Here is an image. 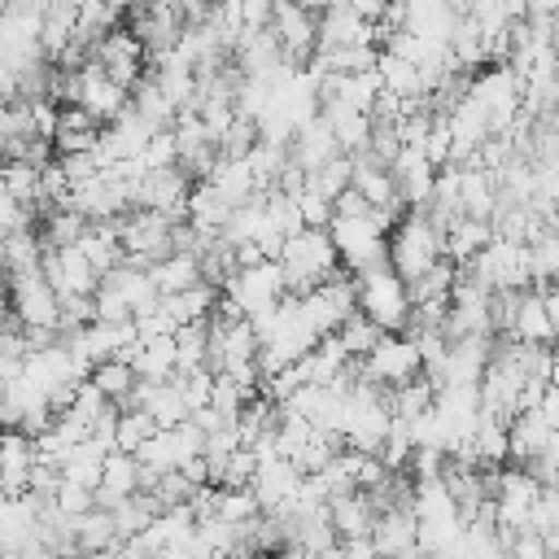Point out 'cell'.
Segmentation results:
<instances>
[{
    "mask_svg": "<svg viewBox=\"0 0 559 559\" xmlns=\"http://www.w3.org/2000/svg\"><path fill=\"white\" fill-rule=\"evenodd\" d=\"M153 515H162V511H157V502L148 493H131V498H122V502L109 507V520H114L118 542H135L153 524Z\"/></svg>",
    "mask_w": 559,
    "mask_h": 559,
    "instance_id": "cell-36",
    "label": "cell"
},
{
    "mask_svg": "<svg viewBox=\"0 0 559 559\" xmlns=\"http://www.w3.org/2000/svg\"><path fill=\"white\" fill-rule=\"evenodd\" d=\"M135 380L144 384H166L175 380V336L170 341H135V349L127 354Z\"/></svg>",
    "mask_w": 559,
    "mask_h": 559,
    "instance_id": "cell-29",
    "label": "cell"
},
{
    "mask_svg": "<svg viewBox=\"0 0 559 559\" xmlns=\"http://www.w3.org/2000/svg\"><path fill=\"white\" fill-rule=\"evenodd\" d=\"M349 44H371L376 48V26H367L354 13V4L314 9V48L328 52V48H349Z\"/></svg>",
    "mask_w": 559,
    "mask_h": 559,
    "instance_id": "cell-13",
    "label": "cell"
},
{
    "mask_svg": "<svg viewBox=\"0 0 559 559\" xmlns=\"http://www.w3.org/2000/svg\"><path fill=\"white\" fill-rule=\"evenodd\" d=\"M507 341H515V345H542V349H550V341H555V323H550V314H546V306H542L537 288L520 293V301H515V319H511V332H507Z\"/></svg>",
    "mask_w": 559,
    "mask_h": 559,
    "instance_id": "cell-24",
    "label": "cell"
},
{
    "mask_svg": "<svg viewBox=\"0 0 559 559\" xmlns=\"http://www.w3.org/2000/svg\"><path fill=\"white\" fill-rule=\"evenodd\" d=\"M555 271H559V236L555 231H542L528 245V280H533V288H550Z\"/></svg>",
    "mask_w": 559,
    "mask_h": 559,
    "instance_id": "cell-42",
    "label": "cell"
},
{
    "mask_svg": "<svg viewBox=\"0 0 559 559\" xmlns=\"http://www.w3.org/2000/svg\"><path fill=\"white\" fill-rule=\"evenodd\" d=\"M271 35L288 66H306L314 52V9L310 4H271Z\"/></svg>",
    "mask_w": 559,
    "mask_h": 559,
    "instance_id": "cell-10",
    "label": "cell"
},
{
    "mask_svg": "<svg viewBox=\"0 0 559 559\" xmlns=\"http://www.w3.org/2000/svg\"><path fill=\"white\" fill-rule=\"evenodd\" d=\"M227 218H231V210H227L205 183H192V192H188V201H183V223H188L197 236H223Z\"/></svg>",
    "mask_w": 559,
    "mask_h": 559,
    "instance_id": "cell-30",
    "label": "cell"
},
{
    "mask_svg": "<svg viewBox=\"0 0 559 559\" xmlns=\"http://www.w3.org/2000/svg\"><path fill=\"white\" fill-rule=\"evenodd\" d=\"M489 358H493V336H459V341H450L432 389H441V384H476L480 371L489 367Z\"/></svg>",
    "mask_w": 559,
    "mask_h": 559,
    "instance_id": "cell-14",
    "label": "cell"
},
{
    "mask_svg": "<svg viewBox=\"0 0 559 559\" xmlns=\"http://www.w3.org/2000/svg\"><path fill=\"white\" fill-rule=\"evenodd\" d=\"M92 61H96V66H100V74H105L109 83H118L122 92H131V87L144 79V70H148L140 39H135V35H131V26H122V22H118L109 35H100V39H96Z\"/></svg>",
    "mask_w": 559,
    "mask_h": 559,
    "instance_id": "cell-7",
    "label": "cell"
},
{
    "mask_svg": "<svg viewBox=\"0 0 559 559\" xmlns=\"http://www.w3.org/2000/svg\"><path fill=\"white\" fill-rule=\"evenodd\" d=\"M148 280H153L157 297H175V293L201 284V262L192 253H170V258H162V262L148 266Z\"/></svg>",
    "mask_w": 559,
    "mask_h": 559,
    "instance_id": "cell-33",
    "label": "cell"
},
{
    "mask_svg": "<svg viewBox=\"0 0 559 559\" xmlns=\"http://www.w3.org/2000/svg\"><path fill=\"white\" fill-rule=\"evenodd\" d=\"M140 166H144V170H166V166H175V135H170V131H153V140H148L144 153H140Z\"/></svg>",
    "mask_w": 559,
    "mask_h": 559,
    "instance_id": "cell-45",
    "label": "cell"
},
{
    "mask_svg": "<svg viewBox=\"0 0 559 559\" xmlns=\"http://www.w3.org/2000/svg\"><path fill=\"white\" fill-rule=\"evenodd\" d=\"M376 79H380V92L397 96V100H424L428 96V83H424V70L393 57V52H380L376 57Z\"/></svg>",
    "mask_w": 559,
    "mask_h": 559,
    "instance_id": "cell-28",
    "label": "cell"
},
{
    "mask_svg": "<svg viewBox=\"0 0 559 559\" xmlns=\"http://www.w3.org/2000/svg\"><path fill=\"white\" fill-rule=\"evenodd\" d=\"M328 245L336 249V262L345 275H358L367 266L384 262V231L376 227V218H332L328 223Z\"/></svg>",
    "mask_w": 559,
    "mask_h": 559,
    "instance_id": "cell-6",
    "label": "cell"
},
{
    "mask_svg": "<svg viewBox=\"0 0 559 559\" xmlns=\"http://www.w3.org/2000/svg\"><path fill=\"white\" fill-rule=\"evenodd\" d=\"M87 380L105 393V402H114V406H122L127 397H131V389H135V371H131V362L127 358H105V362H96L92 371H87Z\"/></svg>",
    "mask_w": 559,
    "mask_h": 559,
    "instance_id": "cell-39",
    "label": "cell"
},
{
    "mask_svg": "<svg viewBox=\"0 0 559 559\" xmlns=\"http://www.w3.org/2000/svg\"><path fill=\"white\" fill-rule=\"evenodd\" d=\"M367 537H371L376 559H402V555H411V550H415V515H411L406 507L380 511Z\"/></svg>",
    "mask_w": 559,
    "mask_h": 559,
    "instance_id": "cell-21",
    "label": "cell"
},
{
    "mask_svg": "<svg viewBox=\"0 0 559 559\" xmlns=\"http://www.w3.org/2000/svg\"><path fill=\"white\" fill-rule=\"evenodd\" d=\"M157 559H192V550H188V546H170V550H162Z\"/></svg>",
    "mask_w": 559,
    "mask_h": 559,
    "instance_id": "cell-50",
    "label": "cell"
},
{
    "mask_svg": "<svg viewBox=\"0 0 559 559\" xmlns=\"http://www.w3.org/2000/svg\"><path fill=\"white\" fill-rule=\"evenodd\" d=\"M345 188H349V157H332L328 166H319V170L306 175V192L319 197V201H328V205H332Z\"/></svg>",
    "mask_w": 559,
    "mask_h": 559,
    "instance_id": "cell-41",
    "label": "cell"
},
{
    "mask_svg": "<svg viewBox=\"0 0 559 559\" xmlns=\"http://www.w3.org/2000/svg\"><path fill=\"white\" fill-rule=\"evenodd\" d=\"M131 493H140V463H135L131 454L109 450L105 463H100V480H96V489H92V502L109 511L114 502H122V498H131Z\"/></svg>",
    "mask_w": 559,
    "mask_h": 559,
    "instance_id": "cell-20",
    "label": "cell"
},
{
    "mask_svg": "<svg viewBox=\"0 0 559 559\" xmlns=\"http://www.w3.org/2000/svg\"><path fill=\"white\" fill-rule=\"evenodd\" d=\"M214 297H218V288L197 284V288H183V293H175V297H162L157 310H162L175 328H183V323H205L210 310H214Z\"/></svg>",
    "mask_w": 559,
    "mask_h": 559,
    "instance_id": "cell-34",
    "label": "cell"
},
{
    "mask_svg": "<svg viewBox=\"0 0 559 559\" xmlns=\"http://www.w3.org/2000/svg\"><path fill=\"white\" fill-rule=\"evenodd\" d=\"M493 240V227L489 223H480V218H454L445 231H441V258L450 262V266H467L485 245Z\"/></svg>",
    "mask_w": 559,
    "mask_h": 559,
    "instance_id": "cell-26",
    "label": "cell"
},
{
    "mask_svg": "<svg viewBox=\"0 0 559 559\" xmlns=\"http://www.w3.org/2000/svg\"><path fill=\"white\" fill-rule=\"evenodd\" d=\"M454 170H459V214L489 223L493 210H498V179L489 170L472 166V162L467 166H454Z\"/></svg>",
    "mask_w": 559,
    "mask_h": 559,
    "instance_id": "cell-23",
    "label": "cell"
},
{
    "mask_svg": "<svg viewBox=\"0 0 559 559\" xmlns=\"http://www.w3.org/2000/svg\"><path fill=\"white\" fill-rule=\"evenodd\" d=\"M415 376H424V371H419V354H415V345L406 336H380L376 349L354 362V380L358 384H376L384 393L411 384Z\"/></svg>",
    "mask_w": 559,
    "mask_h": 559,
    "instance_id": "cell-5",
    "label": "cell"
},
{
    "mask_svg": "<svg viewBox=\"0 0 559 559\" xmlns=\"http://www.w3.org/2000/svg\"><path fill=\"white\" fill-rule=\"evenodd\" d=\"M74 249L87 258V266L96 271V280H100V275H109V271L122 262V245H118L114 223H87V231L79 236V245H74Z\"/></svg>",
    "mask_w": 559,
    "mask_h": 559,
    "instance_id": "cell-31",
    "label": "cell"
},
{
    "mask_svg": "<svg viewBox=\"0 0 559 559\" xmlns=\"http://www.w3.org/2000/svg\"><path fill=\"white\" fill-rule=\"evenodd\" d=\"M31 467H35L31 437H26V432H17V428H4V432H0V493H4V498L26 493Z\"/></svg>",
    "mask_w": 559,
    "mask_h": 559,
    "instance_id": "cell-18",
    "label": "cell"
},
{
    "mask_svg": "<svg viewBox=\"0 0 559 559\" xmlns=\"http://www.w3.org/2000/svg\"><path fill=\"white\" fill-rule=\"evenodd\" d=\"M218 293L231 297L245 319H253V314L271 310V306L284 297V275H280L275 262H258V266H249V271H231Z\"/></svg>",
    "mask_w": 559,
    "mask_h": 559,
    "instance_id": "cell-8",
    "label": "cell"
},
{
    "mask_svg": "<svg viewBox=\"0 0 559 559\" xmlns=\"http://www.w3.org/2000/svg\"><path fill=\"white\" fill-rule=\"evenodd\" d=\"M127 96H131V92H122L118 83H109L96 61H87L83 70H74V105H79L87 118H96L100 127H109V122L127 109Z\"/></svg>",
    "mask_w": 559,
    "mask_h": 559,
    "instance_id": "cell-12",
    "label": "cell"
},
{
    "mask_svg": "<svg viewBox=\"0 0 559 559\" xmlns=\"http://www.w3.org/2000/svg\"><path fill=\"white\" fill-rule=\"evenodd\" d=\"M52 507L66 515V520H79L83 511H92L96 502H92V493L87 489H79V485H61L57 493H52Z\"/></svg>",
    "mask_w": 559,
    "mask_h": 559,
    "instance_id": "cell-46",
    "label": "cell"
},
{
    "mask_svg": "<svg viewBox=\"0 0 559 559\" xmlns=\"http://www.w3.org/2000/svg\"><path fill=\"white\" fill-rule=\"evenodd\" d=\"M323 511H328V528L336 533V542H345V537H367L371 524H376V511H371V502H367L362 493L328 498Z\"/></svg>",
    "mask_w": 559,
    "mask_h": 559,
    "instance_id": "cell-27",
    "label": "cell"
},
{
    "mask_svg": "<svg viewBox=\"0 0 559 559\" xmlns=\"http://www.w3.org/2000/svg\"><path fill=\"white\" fill-rule=\"evenodd\" d=\"M100 288H109V293L127 306L131 319L144 314V310H153V306L162 301L157 288H153V280H148V271H140V266H131V262H118L109 275H100Z\"/></svg>",
    "mask_w": 559,
    "mask_h": 559,
    "instance_id": "cell-19",
    "label": "cell"
},
{
    "mask_svg": "<svg viewBox=\"0 0 559 559\" xmlns=\"http://www.w3.org/2000/svg\"><path fill=\"white\" fill-rule=\"evenodd\" d=\"M9 314L17 328H44L57 332V293L44 284V275H17L9 280Z\"/></svg>",
    "mask_w": 559,
    "mask_h": 559,
    "instance_id": "cell-11",
    "label": "cell"
},
{
    "mask_svg": "<svg viewBox=\"0 0 559 559\" xmlns=\"http://www.w3.org/2000/svg\"><path fill=\"white\" fill-rule=\"evenodd\" d=\"M336 555L341 559H376L371 537H345V542H336Z\"/></svg>",
    "mask_w": 559,
    "mask_h": 559,
    "instance_id": "cell-49",
    "label": "cell"
},
{
    "mask_svg": "<svg viewBox=\"0 0 559 559\" xmlns=\"http://www.w3.org/2000/svg\"><path fill=\"white\" fill-rule=\"evenodd\" d=\"M100 463H105V450L96 445V441H83V445H74L70 454H66V463L57 467L61 472V485H79V489H96V480H100Z\"/></svg>",
    "mask_w": 559,
    "mask_h": 559,
    "instance_id": "cell-37",
    "label": "cell"
},
{
    "mask_svg": "<svg viewBox=\"0 0 559 559\" xmlns=\"http://www.w3.org/2000/svg\"><path fill=\"white\" fill-rule=\"evenodd\" d=\"M70 524H74V555H83V559L105 555V550L118 546V533H114V520H109L105 507H92V511H83Z\"/></svg>",
    "mask_w": 559,
    "mask_h": 559,
    "instance_id": "cell-32",
    "label": "cell"
},
{
    "mask_svg": "<svg viewBox=\"0 0 559 559\" xmlns=\"http://www.w3.org/2000/svg\"><path fill=\"white\" fill-rule=\"evenodd\" d=\"M74 39V4H44V22H39V57L52 66L66 44Z\"/></svg>",
    "mask_w": 559,
    "mask_h": 559,
    "instance_id": "cell-35",
    "label": "cell"
},
{
    "mask_svg": "<svg viewBox=\"0 0 559 559\" xmlns=\"http://www.w3.org/2000/svg\"><path fill=\"white\" fill-rule=\"evenodd\" d=\"M550 445H559V437L537 411H520V415L507 419V459H515L520 467L528 459H537L542 450H550Z\"/></svg>",
    "mask_w": 559,
    "mask_h": 559,
    "instance_id": "cell-17",
    "label": "cell"
},
{
    "mask_svg": "<svg viewBox=\"0 0 559 559\" xmlns=\"http://www.w3.org/2000/svg\"><path fill=\"white\" fill-rule=\"evenodd\" d=\"M35 524H39V502L31 493L4 498L0 493V550H26L35 542Z\"/></svg>",
    "mask_w": 559,
    "mask_h": 559,
    "instance_id": "cell-22",
    "label": "cell"
},
{
    "mask_svg": "<svg viewBox=\"0 0 559 559\" xmlns=\"http://www.w3.org/2000/svg\"><path fill=\"white\" fill-rule=\"evenodd\" d=\"M297 489H301V472L293 463H284V459H262L258 472H253V480H249V493L258 498V511L262 515L284 511L297 498Z\"/></svg>",
    "mask_w": 559,
    "mask_h": 559,
    "instance_id": "cell-15",
    "label": "cell"
},
{
    "mask_svg": "<svg viewBox=\"0 0 559 559\" xmlns=\"http://www.w3.org/2000/svg\"><path fill=\"white\" fill-rule=\"evenodd\" d=\"M258 144V127L249 118H231V127L218 135V157H231V162H245V153Z\"/></svg>",
    "mask_w": 559,
    "mask_h": 559,
    "instance_id": "cell-44",
    "label": "cell"
},
{
    "mask_svg": "<svg viewBox=\"0 0 559 559\" xmlns=\"http://www.w3.org/2000/svg\"><path fill=\"white\" fill-rule=\"evenodd\" d=\"M489 122V135H502L515 114H520V79L507 70V66H489V70H476L467 79V92H463Z\"/></svg>",
    "mask_w": 559,
    "mask_h": 559,
    "instance_id": "cell-4",
    "label": "cell"
},
{
    "mask_svg": "<svg viewBox=\"0 0 559 559\" xmlns=\"http://www.w3.org/2000/svg\"><path fill=\"white\" fill-rule=\"evenodd\" d=\"M57 170L66 175V183H70V188H79V183H87V179H96V175H100V170H96V162H92V153L57 157Z\"/></svg>",
    "mask_w": 559,
    "mask_h": 559,
    "instance_id": "cell-47",
    "label": "cell"
},
{
    "mask_svg": "<svg viewBox=\"0 0 559 559\" xmlns=\"http://www.w3.org/2000/svg\"><path fill=\"white\" fill-rule=\"evenodd\" d=\"M384 262L402 284L419 280L424 271H432L441 262V231L432 227V218L424 210H406L393 223V231L384 236Z\"/></svg>",
    "mask_w": 559,
    "mask_h": 559,
    "instance_id": "cell-1",
    "label": "cell"
},
{
    "mask_svg": "<svg viewBox=\"0 0 559 559\" xmlns=\"http://www.w3.org/2000/svg\"><path fill=\"white\" fill-rule=\"evenodd\" d=\"M192 192V179L179 170V166H166V170H148L135 188V205L131 210H148V214H162L166 223H183V201Z\"/></svg>",
    "mask_w": 559,
    "mask_h": 559,
    "instance_id": "cell-9",
    "label": "cell"
},
{
    "mask_svg": "<svg viewBox=\"0 0 559 559\" xmlns=\"http://www.w3.org/2000/svg\"><path fill=\"white\" fill-rule=\"evenodd\" d=\"M201 183H205V188H210L227 210H240L245 201H253V197H258L249 166H245V162H231V157H218Z\"/></svg>",
    "mask_w": 559,
    "mask_h": 559,
    "instance_id": "cell-25",
    "label": "cell"
},
{
    "mask_svg": "<svg viewBox=\"0 0 559 559\" xmlns=\"http://www.w3.org/2000/svg\"><path fill=\"white\" fill-rule=\"evenodd\" d=\"M262 511H258V498L249 493V485L245 489H218L214 485V498H210V520H223V524H231V528H245L249 520H258ZM205 520V515H201Z\"/></svg>",
    "mask_w": 559,
    "mask_h": 559,
    "instance_id": "cell-38",
    "label": "cell"
},
{
    "mask_svg": "<svg viewBox=\"0 0 559 559\" xmlns=\"http://www.w3.org/2000/svg\"><path fill=\"white\" fill-rule=\"evenodd\" d=\"M349 280H354V310L367 323H376L384 336H402V328L411 319V301H406V284L389 271V262L367 266Z\"/></svg>",
    "mask_w": 559,
    "mask_h": 559,
    "instance_id": "cell-2",
    "label": "cell"
},
{
    "mask_svg": "<svg viewBox=\"0 0 559 559\" xmlns=\"http://www.w3.org/2000/svg\"><path fill=\"white\" fill-rule=\"evenodd\" d=\"M332 336L341 341L345 358H349V362H358V358H367V354L376 349V341H380L384 332H380L376 323H367V319H362V314L354 310V314H349V319H345V323H341V328H336Z\"/></svg>",
    "mask_w": 559,
    "mask_h": 559,
    "instance_id": "cell-40",
    "label": "cell"
},
{
    "mask_svg": "<svg viewBox=\"0 0 559 559\" xmlns=\"http://www.w3.org/2000/svg\"><path fill=\"white\" fill-rule=\"evenodd\" d=\"M275 266H280V275H284V293H288V297H306V293L319 288L332 271H341L336 249L328 245V231H310V227H301L297 236H288V240L280 245Z\"/></svg>",
    "mask_w": 559,
    "mask_h": 559,
    "instance_id": "cell-3",
    "label": "cell"
},
{
    "mask_svg": "<svg viewBox=\"0 0 559 559\" xmlns=\"http://www.w3.org/2000/svg\"><path fill=\"white\" fill-rule=\"evenodd\" d=\"M332 157H341V148H336V140H332V127H328V118L323 114H314L306 127H297L293 131V140H288V162L297 166V170H319V166H328Z\"/></svg>",
    "mask_w": 559,
    "mask_h": 559,
    "instance_id": "cell-16",
    "label": "cell"
},
{
    "mask_svg": "<svg viewBox=\"0 0 559 559\" xmlns=\"http://www.w3.org/2000/svg\"><path fill=\"white\" fill-rule=\"evenodd\" d=\"M367 214H371V205H367L354 188H345V192L332 201V218H367Z\"/></svg>",
    "mask_w": 559,
    "mask_h": 559,
    "instance_id": "cell-48",
    "label": "cell"
},
{
    "mask_svg": "<svg viewBox=\"0 0 559 559\" xmlns=\"http://www.w3.org/2000/svg\"><path fill=\"white\" fill-rule=\"evenodd\" d=\"M153 419L144 411H118V424H114V450L118 454H135L148 437H153Z\"/></svg>",
    "mask_w": 559,
    "mask_h": 559,
    "instance_id": "cell-43",
    "label": "cell"
}]
</instances>
